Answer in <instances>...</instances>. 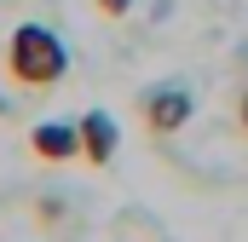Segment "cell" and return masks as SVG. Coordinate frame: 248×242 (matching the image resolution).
<instances>
[{"label":"cell","mask_w":248,"mask_h":242,"mask_svg":"<svg viewBox=\"0 0 248 242\" xmlns=\"http://www.w3.org/2000/svg\"><path fill=\"white\" fill-rule=\"evenodd\" d=\"M29 150L41 162H75L81 156V121H41L29 133Z\"/></svg>","instance_id":"3957f363"},{"label":"cell","mask_w":248,"mask_h":242,"mask_svg":"<svg viewBox=\"0 0 248 242\" xmlns=\"http://www.w3.org/2000/svg\"><path fill=\"white\" fill-rule=\"evenodd\" d=\"M190 116H196V98H190V87H179V81H156V87L139 92V121H144L150 138L179 133Z\"/></svg>","instance_id":"7a4b0ae2"},{"label":"cell","mask_w":248,"mask_h":242,"mask_svg":"<svg viewBox=\"0 0 248 242\" xmlns=\"http://www.w3.org/2000/svg\"><path fill=\"white\" fill-rule=\"evenodd\" d=\"M237 121H243V133H248V87H243V98H237Z\"/></svg>","instance_id":"8992f818"},{"label":"cell","mask_w":248,"mask_h":242,"mask_svg":"<svg viewBox=\"0 0 248 242\" xmlns=\"http://www.w3.org/2000/svg\"><path fill=\"white\" fill-rule=\"evenodd\" d=\"M98 12H104V17H127V12H133V0H98Z\"/></svg>","instance_id":"5b68a950"},{"label":"cell","mask_w":248,"mask_h":242,"mask_svg":"<svg viewBox=\"0 0 248 242\" xmlns=\"http://www.w3.org/2000/svg\"><path fill=\"white\" fill-rule=\"evenodd\" d=\"M63 69H69V52H63V41L46 23H17L12 29V41H6V75L17 87L46 92V87L63 81Z\"/></svg>","instance_id":"6da1fadb"},{"label":"cell","mask_w":248,"mask_h":242,"mask_svg":"<svg viewBox=\"0 0 248 242\" xmlns=\"http://www.w3.org/2000/svg\"><path fill=\"white\" fill-rule=\"evenodd\" d=\"M116 144H122V133H116V121L104 116V110H87V116H81V156H87L93 167H110Z\"/></svg>","instance_id":"277c9868"}]
</instances>
